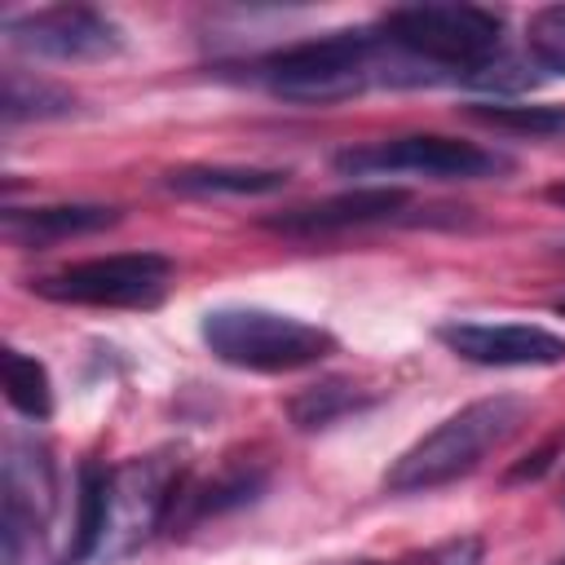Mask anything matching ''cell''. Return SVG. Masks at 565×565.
<instances>
[{
  "label": "cell",
  "instance_id": "19",
  "mask_svg": "<svg viewBox=\"0 0 565 565\" xmlns=\"http://www.w3.org/2000/svg\"><path fill=\"white\" fill-rule=\"evenodd\" d=\"M384 565H481V539L477 534H459V539L433 543L424 552H406L397 561H384Z\"/></svg>",
  "mask_w": 565,
  "mask_h": 565
},
{
  "label": "cell",
  "instance_id": "21",
  "mask_svg": "<svg viewBox=\"0 0 565 565\" xmlns=\"http://www.w3.org/2000/svg\"><path fill=\"white\" fill-rule=\"evenodd\" d=\"M552 565H565V556H561V561H552Z\"/></svg>",
  "mask_w": 565,
  "mask_h": 565
},
{
  "label": "cell",
  "instance_id": "6",
  "mask_svg": "<svg viewBox=\"0 0 565 565\" xmlns=\"http://www.w3.org/2000/svg\"><path fill=\"white\" fill-rule=\"evenodd\" d=\"M172 282V260L159 252H110L31 278V291L57 305L88 309H154Z\"/></svg>",
  "mask_w": 565,
  "mask_h": 565
},
{
  "label": "cell",
  "instance_id": "1",
  "mask_svg": "<svg viewBox=\"0 0 565 565\" xmlns=\"http://www.w3.org/2000/svg\"><path fill=\"white\" fill-rule=\"evenodd\" d=\"M185 490L181 450H150L119 468H84L79 516H75V556L115 565L132 556L177 508Z\"/></svg>",
  "mask_w": 565,
  "mask_h": 565
},
{
  "label": "cell",
  "instance_id": "4",
  "mask_svg": "<svg viewBox=\"0 0 565 565\" xmlns=\"http://www.w3.org/2000/svg\"><path fill=\"white\" fill-rule=\"evenodd\" d=\"M380 35L424 79H472L503 49V13L486 4H402L388 9Z\"/></svg>",
  "mask_w": 565,
  "mask_h": 565
},
{
  "label": "cell",
  "instance_id": "12",
  "mask_svg": "<svg viewBox=\"0 0 565 565\" xmlns=\"http://www.w3.org/2000/svg\"><path fill=\"white\" fill-rule=\"evenodd\" d=\"M168 190L190 194V199H252V194H274L287 185L282 168H243V163H194V168H172L163 177Z\"/></svg>",
  "mask_w": 565,
  "mask_h": 565
},
{
  "label": "cell",
  "instance_id": "18",
  "mask_svg": "<svg viewBox=\"0 0 565 565\" xmlns=\"http://www.w3.org/2000/svg\"><path fill=\"white\" fill-rule=\"evenodd\" d=\"M472 115L490 128L503 132H525V137H556L565 132V110L561 106H472Z\"/></svg>",
  "mask_w": 565,
  "mask_h": 565
},
{
  "label": "cell",
  "instance_id": "3",
  "mask_svg": "<svg viewBox=\"0 0 565 565\" xmlns=\"http://www.w3.org/2000/svg\"><path fill=\"white\" fill-rule=\"evenodd\" d=\"M525 415H530V402L512 393H494V397L459 406L455 415H446L437 428H428L415 446H406L388 463L384 490L419 494V490H437V486H450L477 472L494 450H503L516 437Z\"/></svg>",
  "mask_w": 565,
  "mask_h": 565
},
{
  "label": "cell",
  "instance_id": "8",
  "mask_svg": "<svg viewBox=\"0 0 565 565\" xmlns=\"http://www.w3.org/2000/svg\"><path fill=\"white\" fill-rule=\"evenodd\" d=\"M13 49L44 62H106L124 53V26L93 4H49L4 18Z\"/></svg>",
  "mask_w": 565,
  "mask_h": 565
},
{
  "label": "cell",
  "instance_id": "17",
  "mask_svg": "<svg viewBox=\"0 0 565 565\" xmlns=\"http://www.w3.org/2000/svg\"><path fill=\"white\" fill-rule=\"evenodd\" d=\"M525 57L539 75H565V4H543L530 13Z\"/></svg>",
  "mask_w": 565,
  "mask_h": 565
},
{
  "label": "cell",
  "instance_id": "5",
  "mask_svg": "<svg viewBox=\"0 0 565 565\" xmlns=\"http://www.w3.org/2000/svg\"><path fill=\"white\" fill-rule=\"evenodd\" d=\"M199 335L212 349V358L238 371H256V375H291L335 353V335L327 327L305 322L296 313L260 309V305L207 309Z\"/></svg>",
  "mask_w": 565,
  "mask_h": 565
},
{
  "label": "cell",
  "instance_id": "13",
  "mask_svg": "<svg viewBox=\"0 0 565 565\" xmlns=\"http://www.w3.org/2000/svg\"><path fill=\"white\" fill-rule=\"evenodd\" d=\"M371 402H375V393H362V388L349 384V380H318V384L300 388V393L287 402V415H291L296 428H327V424H335L340 415L362 411V406H371Z\"/></svg>",
  "mask_w": 565,
  "mask_h": 565
},
{
  "label": "cell",
  "instance_id": "14",
  "mask_svg": "<svg viewBox=\"0 0 565 565\" xmlns=\"http://www.w3.org/2000/svg\"><path fill=\"white\" fill-rule=\"evenodd\" d=\"M0 375H4V397L18 415L26 419H49L53 415V384L40 358L22 353V349H4L0 353Z\"/></svg>",
  "mask_w": 565,
  "mask_h": 565
},
{
  "label": "cell",
  "instance_id": "15",
  "mask_svg": "<svg viewBox=\"0 0 565 565\" xmlns=\"http://www.w3.org/2000/svg\"><path fill=\"white\" fill-rule=\"evenodd\" d=\"M260 481H265V472L256 468V463H230V468H221L207 486H199V490H181V508H185V516H216V512H225V508H238V503H247L256 490H260ZM177 512V508H172Z\"/></svg>",
  "mask_w": 565,
  "mask_h": 565
},
{
  "label": "cell",
  "instance_id": "10",
  "mask_svg": "<svg viewBox=\"0 0 565 565\" xmlns=\"http://www.w3.org/2000/svg\"><path fill=\"white\" fill-rule=\"evenodd\" d=\"M406 207V190L397 185H358L344 194H331L322 203L309 207H291L282 216H269L265 225L291 238H318V234H340V230H358V225H375L388 221Z\"/></svg>",
  "mask_w": 565,
  "mask_h": 565
},
{
  "label": "cell",
  "instance_id": "7",
  "mask_svg": "<svg viewBox=\"0 0 565 565\" xmlns=\"http://www.w3.org/2000/svg\"><path fill=\"white\" fill-rule=\"evenodd\" d=\"M512 159H503L490 146L441 137V132H411L388 137L371 146H353L335 154V172L344 177H428V181H486L508 172Z\"/></svg>",
  "mask_w": 565,
  "mask_h": 565
},
{
  "label": "cell",
  "instance_id": "11",
  "mask_svg": "<svg viewBox=\"0 0 565 565\" xmlns=\"http://www.w3.org/2000/svg\"><path fill=\"white\" fill-rule=\"evenodd\" d=\"M119 212L102 207V203H57V207H31L4 212V238L18 247H49L62 238H79V234H97L106 225H115Z\"/></svg>",
  "mask_w": 565,
  "mask_h": 565
},
{
  "label": "cell",
  "instance_id": "16",
  "mask_svg": "<svg viewBox=\"0 0 565 565\" xmlns=\"http://www.w3.org/2000/svg\"><path fill=\"white\" fill-rule=\"evenodd\" d=\"M75 110V97L49 79H31L22 71H4V97H0V115L4 124H18V119H57V115H71Z\"/></svg>",
  "mask_w": 565,
  "mask_h": 565
},
{
  "label": "cell",
  "instance_id": "2",
  "mask_svg": "<svg viewBox=\"0 0 565 565\" xmlns=\"http://www.w3.org/2000/svg\"><path fill=\"white\" fill-rule=\"evenodd\" d=\"M260 79L274 97L296 106H335L371 84L424 79L384 35L375 31H331L322 40H300L260 62Z\"/></svg>",
  "mask_w": 565,
  "mask_h": 565
},
{
  "label": "cell",
  "instance_id": "9",
  "mask_svg": "<svg viewBox=\"0 0 565 565\" xmlns=\"http://www.w3.org/2000/svg\"><path fill=\"white\" fill-rule=\"evenodd\" d=\"M437 340L472 366H561L565 335L539 322H441Z\"/></svg>",
  "mask_w": 565,
  "mask_h": 565
},
{
  "label": "cell",
  "instance_id": "20",
  "mask_svg": "<svg viewBox=\"0 0 565 565\" xmlns=\"http://www.w3.org/2000/svg\"><path fill=\"white\" fill-rule=\"evenodd\" d=\"M556 309H561V313H565V296H561V300H556Z\"/></svg>",
  "mask_w": 565,
  "mask_h": 565
}]
</instances>
